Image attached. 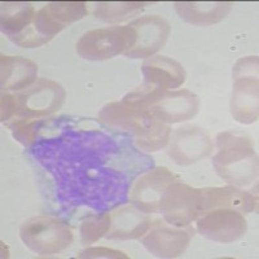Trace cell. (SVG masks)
Listing matches in <instances>:
<instances>
[{
  "instance_id": "cell-1",
  "label": "cell",
  "mask_w": 259,
  "mask_h": 259,
  "mask_svg": "<svg viewBox=\"0 0 259 259\" xmlns=\"http://www.w3.org/2000/svg\"><path fill=\"white\" fill-rule=\"evenodd\" d=\"M217 153L212 157L217 174L232 186L245 188L258 179V156L253 140L239 131H224L217 136Z\"/></svg>"
},
{
  "instance_id": "cell-2",
  "label": "cell",
  "mask_w": 259,
  "mask_h": 259,
  "mask_svg": "<svg viewBox=\"0 0 259 259\" xmlns=\"http://www.w3.org/2000/svg\"><path fill=\"white\" fill-rule=\"evenodd\" d=\"M99 117L110 126L133 131L136 147L145 152H157L165 148L171 135L167 123L124 101L106 104L99 113Z\"/></svg>"
},
{
  "instance_id": "cell-3",
  "label": "cell",
  "mask_w": 259,
  "mask_h": 259,
  "mask_svg": "<svg viewBox=\"0 0 259 259\" xmlns=\"http://www.w3.org/2000/svg\"><path fill=\"white\" fill-rule=\"evenodd\" d=\"M124 103L140 108L163 123H178L188 121L197 114L200 100L197 95L189 90H168L147 89L127 95Z\"/></svg>"
},
{
  "instance_id": "cell-4",
  "label": "cell",
  "mask_w": 259,
  "mask_h": 259,
  "mask_svg": "<svg viewBox=\"0 0 259 259\" xmlns=\"http://www.w3.org/2000/svg\"><path fill=\"white\" fill-rule=\"evenodd\" d=\"M232 77V117L240 123H254L258 121L259 114L258 57L247 56L240 59L233 66Z\"/></svg>"
},
{
  "instance_id": "cell-5",
  "label": "cell",
  "mask_w": 259,
  "mask_h": 259,
  "mask_svg": "<svg viewBox=\"0 0 259 259\" xmlns=\"http://www.w3.org/2000/svg\"><path fill=\"white\" fill-rule=\"evenodd\" d=\"M20 237L30 250L51 255L68 249L73 242L70 227L52 217H32L20 227Z\"/></svg>"
},
{
  "instance_id": "cell-6",
  "label": "cell",
  "mask_w": 259,
  "mask_h": 259,
  "mask_svg": "<svg viewBox=\"0 0 259 259\" xmlns=\"http://www.w3.org/2000/svg\"><path fill=\"white\" fill-rule=\"evenodd\" d=\"M135 43V30L130 25L94 29L77 41V52L90 61H104L126 53Z\"/></svg>"
},
{
  "instance_id": "cell-7",
  "label": "cell",
  "mask_w": 259,
  "mask_h": 259,
  "mask_svg": "<svg viewBox=\"0 0 259 259\" xmlns=\"http://www.w3.org/2000/svg\"><path fill=\"white\" fill-rule=\"evenodd\" d=\"M159 211L167 223L187 227L201 215V189L174 182L166 189Z\"/></svg>"
},
{
  "instance_id": "cell-8",
  "label": "cell",
  "mask_w": 259,
  "mask_h": 259,
  "mask_svg": "<svg viewBox=\"0 0 259 259\" xmlns=\"http://www.w3.org/2000/svg\"><path fill=\"white\" fill-rule=\"evenodd\" d=\"M193 237V228L178 227L163 219L152 222L147 232L140 237L148 251L158 258H177L188 247Z\"/></svg>"
},
{
  "instance_id": "cell-9",
  "label": "cell",
  "mask_w": 259,
  "mask_h": 259,
  "mask_svg": "<svg viewBox=\"0 0 259 259\" xmlns=\"http://www.w3.org/2000/svg\"><path fill=\"white\" fill-rule=\"evenodd\" d=\"M16 99L18 105L17 114L41 118L61 108L65 100V90L55 80L41 78L25 89V91L20 92Z\"/></svg>"
},
{
  "instance_id": "cell-10",
  "label": "cell",
  "mask_w": 259,
  "mask_h": 259,
  "mask_svg": "<svg viewBox=\"0 0 259 259\" xmlns=\"http://www.w3.org/2000/svg\"><path fill=\"white\" fill-rule=\"evenodd\" d=\"M167 145L168 157L180 166L196 163L212 152V140L209 134L201 127L191 124L171 133Z\"/></svg>"
},
{
  "instance_id": "cell-11",
  "label": "cell",
  "mask_w": 259,
  "mask_h": 259,
  "mask_svg": "<svg viewBox=\"0 0 259 259\" xmlns=\"http://www.w3.org/2000/svg\"><path fill=\"white\" fill-rule=\"evenodd\" d=\"M178 177L166 167H156L142 174L130 187L128 198L136 209L143 212H159L166 189Z\"/></svg>"
},
{
  "instance_id": "cell-12",
  "label": "cell",
  "mask_w": 259,
  "mask_h": 259,
  "mask_svg": "<svg viewBox=\"0 0 259 259\" xmlns=\"http://www.w3.org/2000/svg\"><path fill=\"white\" fill-rule=\"evenodd\" d=\"M197 231L206 239L230 244L241 239L247 231L244 214L232 209H215L203 212L196 219Z\"/></svg>"
},
{
  "instance_id": "cell-13",
  "label": "cell",
  "mask_w": 259,
  "mask_h": 259,
  "mask_svg": "<svg viewBox=\"0 0 259 259\" xmlns=\"http://www.w3.org/2000/svg\"><path fill=\"white\" fill-rule=\"evenodd\" d=\"M130 26L135 30V43L124 56L130 59H149L158 52L168 38L171 26L166 18L147 15L134 20Z\"/></svg>"
},
{
  "instance_id": "cell-14",
  "label": "cell",
  "mask_w": 259,
  "mask_h": 259,
  "mask_svg": "<svg viewBox=\"0 0 259 259\" xmlns=\"http://www.w3.org/2000/svg\"><path fill=\"white\" fill-rule=\"evenodd\" d=\"M215 209H232L240 212L256 210V196L235 186L201 189V214Z\"/></svg>"
},
{
  "instance_id": "cell-15",
  "label": "cell",
  "mask_w": 259,
  "mask_h": 259,
  "mask_svg": "<svg viewBox=\"0 0 259 259\" xmlns=\"http://www.w3.org/2000/svg\"><path fill=\"white\" fill-rule=\"evenodd\" d=\"M143 75L149 87L174 90L186 82L187 74L182 64L167 56H152L143 62Z\"/></svg>"
},
{
  "instance_id": "cell-16",
  "label": "cell",
  "mask_w": 259,
  "mask_h": 259,
  "mask_svg": "<svg viewBox=\"0 0 259 259\" xmlns=\"http://www.w3.org/2000/svg\"><path fill=\"white\" fill-rule=\"evenodd\" d=\"M147 212L133 206L117 209L110 214V227L106 233L108 239L134 240L140 239L152 224Z\"/></svg>"
},
{
  "instance_id": "cell-17",
  "label": "cell",
  "mask_w": 259,
  "mask_h": 259,
  "mask_svg": "<svg viewBox=\"0 0 259 259\" xmlns=\"http://www.w3.org/2000/svg\"><path fill=\"white\" fill-rule=\"evenodd\" d=\"M175 11L182 20L196 26L218 24L228 16L232 2H177Z\"/></svg>"
},
{
  "instance_id": "cell-18",
  "label": "cell",
  "mask_w": 259,
  "mask_h": 259,
  "mask_svg": "<svg viewBox=\"0 0 259 259\" xmlns=\"http://www.w3.org/2000/svg\"><path fill=\"white\" fill-rule=\"evenodd\" d=\"M2 89L3 91H20L27 89L35 82L38 75V65L34 61L20 56L2 55Z\"/></svg>"
},
{
  "instance_id": "cell-19",
  "label": "cell",
  "mask_w": 259,
  "mask_h": 259,
  "mask_svg": "<svg viewBox=\"0 0 259 259\" xmlns=\"http://www.w3.org/2000/svg\"><path fill=\"white\" fill-rule=\"evenodd\" d=\"M35 7L24 2L2 3V31L12 39L30 26L35 17Z\"/></svg>"
},
{
  "instance_id": "cell-20",
  "label": "cell",
  "mask_w": 259,
  "mask_h": 259,
  "mask_svg": "<svg viewBox=\"0 0 259 259\" xmlns=\"http://www.w3.org/2000/svg\"><path fill=\"white\" fill-rule=\"evenodd\" d=\"M148 4L145 2H104L95 4L94 15L105 22H118L142 11Z\"/></svg>"
},
{
  "instance_id": "cell-21",
  "label": "cell",
  "mask_w": 259,
  "mask_h": 259,
  "mask_svg": "<svg viewBox=\"0 0 259 259\" xmlns=\"http://www.w3.org/2000/svg\"><path fill=\"white\" fill-rule=\"evenodd\" d=\"M48 13L61 26L82 20L87 13V3L84 2H52L46 6Z\"/></svg>"
},
{
  "instance_id": "cell-22",
  "label": "cell",
  "mask_w": 259,
  "mask_h": 259,
  "mask_svg": "<svg viewBox=\"0 0 259 259\" xmlns=\"http://www.w3.org/2000/svg\"><path fill=\"white\" fill-rule=\"evenodd\" d=\"M110 227V214L90 215L80 224V240L84 245L94 244L106 236Z\"/></svg>"
},
{
  "instance_id": "cell-23",
  "label": "cell",
  "mask_w": 259,
  "mask_h": 259,
  "mask_svg": "<svg viewBox=\"0 0 259 259\" xmlns=\"http://www.w3.org/2000/svg\"><path fill=\"white\" fill-rule=\"evenodd\" d=\"M39 118L21 117L12 123H9V128L12 131L13 138L21 144L30 145L36 138V124Z\"/></svg>"
},
{
  "instance_id": "cell-24",
  "label": "cell",
  "mask_w": 259,
  "mask_h": 259,
  "mask_svg": "<svg viewBox=\"0 0 259 259\" xmlns=\"http://www.w3.org/2000/svg\"><path fill=\"white\" fill-rule=\"evenodd\" d=\"M32 26L47 40H51L56 34H59L61 30L65 29L64 26H61V25L57 24L56 21L53 20L52 16L48 13L46 7L36 11L35 17H34V21H32Z\"/></svg>"
},
{
  "instance_id": "cell-25",
  "label": "cell",
  "mask_w": 259,
  "mask_h": 259,
  "mask_svg": "<svg viewBox=\"0 0 259 259\" xmlns=\"http://www.w3.org/2000/svg\"><path fill=\"white\" fill-rule=\"evenodd\" d=\"M79 258H127V255L108 247H90L80 254Z\"/></svg>"
},
{
  "instance_id": "cell-26",
  "label": "cell",
  "mask_w": 259,
  "mask_h": 259,
  "mask_svg": "<svg viewBox=\"0 0 259 259\" xmlns=\"http://www.w3.org/2000/svg\"><path fill=\"white\" fill-rule=\"evenodd\" d=\"M17 99L9 94H3L2 96V112H0V118L2 121H8L9 118L17 114Z\"/></svg>"
}]
</instances>
